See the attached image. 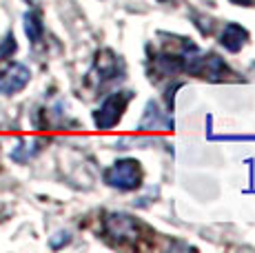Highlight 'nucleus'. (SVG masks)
Segmentation results:
<instances>
[{
  "mask_svg": "<svg viewBox=\"0 0 255 253\" xmlns=\"http://www.w3.org/2000/svg\"><path fill=\"white\" fill-rule=\"evenodd\" d=\"M160 2H164V0H160Z\"/></svg>",
  "mask_w": 255,
  "mask_h": 253,
  "instance_id": "2eb2a0df",
  "label": "nucleus"
},
{
  "mask_svg": "<svg viewBox=\"0 0 255 253\" xmlns=\"http://www.w3.org/2000/svg\"><path fill=\"white\" fill-rule=\"evenodd\" d=\"M247 40H249L247 29L242 25H238V22H229V25L224 27V31L220 33V45L231 53H238L244 45H247Z\"/></svg>",
  "mask_w": 255,
  "mask_h": 253,
  "instance_id": "0eeeda50",
  "label": "nucleus"
},
{
  "mask_svg": "<svg viewBox=\"0 0 255 253\" xmlns=\"http://www.w3.org/2000/svg\"><path fill=\"white\" fill-rule=\"evenodd\" d=\"M69 240H71L69 231H58L56 236L51 238V247H53V249H60V247H65Z\"/></svg>",
  "mask_w": 255,
  "mask_h": 253,
  "instance_id": "f8f14e48",
  "label": "nucleus"
},
{
  "mask_svg": "<svg viewBox=\"0 0 255 253\" xmlns=\"http://www.w3.org/2000/svg\"><path fill=\"white\" fill-rule=\"evenodd\" d=\"M22 22H24V33H27L29 42H31V45H38V42L42 40V33H45L42 16L36 11V9H29V11L22 16Z\"/></svg>",
  "mask_w": 255,
  "mask_h": 253,
  "instance_id": "1a4fd4ad",
  "label": "nucleus"
},
{
  "mask_svg": "<svg viewBox=\"0 0 255 253\" xmlns=\"http://www.w3.org/2000/svg\"><path fill=\"white\" fill-rule=\"evenodd\" d=\"M125 71V65H122L120 56H116L111 49H105L96 56V65H93L91 74H100V85L102 82H109L116 80V78H122L120 74Z\"/></svg>",
  "mask_w": 255,
  "mask_h": 253,
  "instance_id": "39448f33",
  "label": "nucleus"
},
{
  "mask_svg": "<svg viewBox=\"0 0 255 253\" xmlns=\"http://www.w3.org/2000/svg\"><path fill=\"white\" fill-rule=\"evenodd\" d=\"M131 98H133V91H116V94L107 96L105 102L93 111V125H96V129H100V131L114 129L122 120Z\"/></svg>",
  "mask_w": 255,
  "mask_h": 253,
  "instance_id": "f03ea898",
  "label": "nucleus"
},
{
  "mask_svg": "<svg viewBox=\"0 0 255 253\" xmlns=\"http://www.w3.org/2000/svg\"><path fill=\"white\" fill-rule=\"evenodd\" d=\"M18 45H16V38H13V33L9 31L7 36L2 38V42H0V60H7V58H11L13 53H16Z\"/></svg>",
  "mask_w": 255,
  "mask_h": 253,
  "instance_id": "9d476101",
  "label": "nucleus"
},
{
  "mask_svg": "<svg viewBox=\"0 0 255 253\" xmlns=\"http://www.w3.org/2000/svg\"><path fill=\"white\" fill-rule=\"evenodd\" d=\"M36 151H38V147L29 149V142H27V140H22V142L11 151V158L16 160V162H27V160L31 158V155L36 153Z\"/></svg>",
  "mask_w": 255,
  "mask_h": 253,
  "instance_id": "9b49d317",
  "label": "nucleus"
},
{
  "mask_svg": "<svg viewBox=\"0 0 255 253\" xmlns=\"http://www.w3.org/2000/svg\"><path fill=\"white\" fill-rule=\"evenodd\" d=\"M229 76H233V71L229 69L222 58L215 56V53H207V56H204L202 78L213 80V82H222V80H229Z\"/></svg>",
  "mask_w": 255,
  "mask_h": 253,
  "instance_id": "6e6552de",
  "label": "nucleus"
},
{
  "mask_svg": "<svg viewBox=\"0 0 255 253\" xmlns=\"http://www.w3.org/2000/svg\"><path fill=\"white\" fill-rule=\"evenodd\" d=\"M31 80V71L29 67L20 65V62H11L0 71V94L2 96H13L22 91Z\"/></svg>",
  "mask_w": 255,
  "mask_h": 253,
  "instance_id": "20e7f679",
  "label": "nucleus"
},
{
  "mask_svg": "<svg viewBox=\"0 0 255 253\" xmlns=\"http://www.w3.org/2000/svg\"><path fill=\"white\" fill-rule=\"evenodd\" d=\"M24 2H29V4H33V2H36V0H24Z\"/></svg>",
  "mask_w": 255,
  "mask_h": 253,
  "instance_id": "4468645a",
  "label": "nucleus"
},
{
  "mask_svg": "<svg viewBox=\"0 0 255 253\" xmlns=\"http://www.w3.org/2000/svg\"><path fill=\"white\" fill-rule=\"evenodd\" d=\"M138 129L140 131H171L173 129V118L169 114H164V111H160L155 102H149Z\"/></svg>",
  "mask_w": 255,
  "mask_h": 253,
  "instance_id": "423d86ee",
  "label": "nucleus"
},
{
  "mask_svg": "<svg viewBox=\"0 0 255 253\" xmlns=\"http://www.w3.org/2000/svg\"><path fill=\"white\" fill-rule=\"evenodd\" d=\"M233 4H244V7H253L255 0H231Z\"/></svg>",
  "mask_w": 255,
  "mask_h": 253,
  "instance_id": "ddd939ff",
  "label": "nucleus"
},
{
  "mask_svg": "<svg viewBox=\"0 0 255 253\" xmlns=\"http://www.w3.org/2000/svg\"><path fill=\"white\" fill-rule=\"evenodd\" d=\"M105 182L118 191H133L142 184V169L138 160H118L105 171Z\"/></svg>",
  "mask_w": 255,
  "mask_h": 253,
  "instance_id": "7ed1b4c3",
  "label": "nucleus"
},
{
  "mask_svg": "<svg viewBox=\"0 0 255 253\" xmlns=\"http://www.w3.org/2000/svg\"><path fill=\"white\" fill-rule=\"evenodd\" d=\"M144 231H146V227L140 220H135L133 216H129V213L114 211V213H107L105 220H102V233L116 247L140 249Z\"/></svg>",
  "mask_w": 255,
  "mask_h": 253,
  "instance_id": "f257e3e1",
  "label": "nucleus"
}]
</instances>
